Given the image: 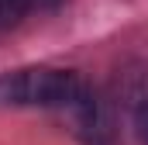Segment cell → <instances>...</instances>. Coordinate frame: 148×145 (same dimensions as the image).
Segmentation results:
<instances>
[{
	"instance_id": "cell-1",
	"label": "cell",
	"mask_w": 148,
	"mask_h": 145,
	"mask_svg": "<svg viewBox=\"0 0 148 145\" xmlns=\"http://www.w3.org/2000/svg\"><path fill=\"white\" fill-rule=\"evenodd\" d=\"M0 107H69L93 114V97L73 69L28 66L0 76Z\"/></svg>"
},
{
	"instance_id": "cell-2",
	"label": "cell",
	"mask_w": 148,
	"mask_h": 145,
	"mask_svg": "<svg viewBox=\"0 0 148 145\" xmlns=\"http://www.w3.org/2000/svg\"><path fill=\"white\" fill-rule=\"evenodd\" d=\"M24 10H28V7H24L21 0H0V28H10V24H17Z\"/></svg>"
},
{
	"instance_id": "cell-3",
	"label": "cell",
	"mask_w": 148,
	"mask_h": 145,
	"mask_svg": "<svg viewBox=\"0 0 148 145\" xmlns=\"http://www.w3.org/2000/svg\"><path fill=\"white\" fill-rule=\"evenodd\" d=\"M134 128H138V138L148 145V100L138 107V117H134Z\"/></svg>"
},
{
	"instance_id": "cell-4",
	"label": "cell",
	"mask_w": 148,
	"mask_h": 145,
	"mask_svg": "<svg viewBox=\"0 0 148 145\" xmlns=\"http://www.w3.org/2000/svg\"><path fill=\"white\" fill-rule=\"evenodd\" d=\"M24 7H52V3H59V0H21Z\"/></svg>"
}]
</instances>
